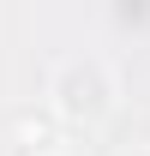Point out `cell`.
Segmentation results:
<instances>
[{"mask_svg":"<svg viewBox=\"0 0 150 156\" xmlns=\"http://www.w3.org/2000/svg\"><path fill=\"white\" fill-rule=\"evenodd\" d=\"M114 102H120V78L102 54H66L54 60V72H48V108L54 120L66 126H96V120L114 114Z\"/></svg>","mask_w":150,"mask_h":156,"instance_id":"cell-1","label":"cell"},{"mask_svg":"<svg viewBox=\"0 0 150 156\" xmlns=\"http://www.w3.org/2000/svg\"><path fill=\"white\" fill-rule=\"evenodd\" d=\"M138 156H150V150H138Z\"/></svg>","mask_w":150,"mask_h":156,"instance_id":"cell-2","label":"cell"}]
</instances>
